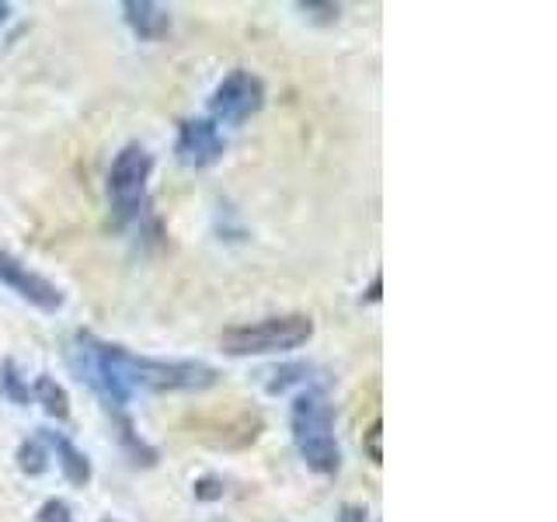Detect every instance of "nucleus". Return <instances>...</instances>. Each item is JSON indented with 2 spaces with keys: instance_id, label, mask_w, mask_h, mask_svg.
I'll return each instance as SVG.
<instances>
[{
  "instance_id": "8",
  "label": "nucleus",
  "mask_w": 557,
  "mask_h": 522,
  "mask_svg": "<svg viewBox=\"0 0 557 522\" xmlns=\"http://www.w3.org/2000/svg\"><path fill=\"white\" fill-rule=\"evenodd\" d=\"M122 17H126L136 39L144 42H157L171 32V11L164 4H153V0H126L122 4Z\"/></svg>"
},
{
  "instance_id": "6",
  "label": "nucleus",
  "mask_w": 557,
  "mask_h": 522,
  "mask_svg": "<svg viewBox=\"0 0 557 522\" xmlns=\"http://www.w3.org/2000/svg\"><path fill=\"white\" fill-rule=\"evenodd\" d=\"M0 283H4L8 289H14L25 303L39 307L42 313H57L66 300L57 283H49L46 275L32 272L28 265H22V261L8 251H0Z\"/></svg>"
},
{
  "instance_id": "10",
  "label": "nucleus",
  "mask_w": 557,
  "mask_h": 522,
  "mask_svg": "<svg viewBox=\"0 0 557 522\" xmlns=\"http://www.w3.org/2000/svg\"><path fill=\"white\" fill-rule=\"evenodd\" d=\"M32 397L39 400L42 411H46L49 418H57V422H66V418H70V394H66L63 383H57L52 376H46V373H42V376H35Z\"/></svg>"
},
{
  "instance_id": "20",
  "label": "nucleus",
  "mask_w": 557,
  "mask_h": 522,
  "mask_svg": "<svg viewBox=\"0 0 557 522\" xmlns=\"http://www.w3.org/2000/svg\"><path fill=\"white\" fill-rule=\"evenodd\" d=\"M380 275H373V283H370V289H366V300H370V303H376L380 300Z\"/></svg>"
},
{
  "instance_id": "21",
  "label": "nucleus",
  "mask_w": 557,
  "mask_h": 522,
  "mask_svg": "<svg viewBox=\"0 0 557 522\" xmlns=\"http://www.w3.org/2000/svg\"><path fill=\"white\" fill-rule=\"evenodd\" d=\"M8 14H11V4H4V0H0V25L8 22Z\"/></svg>"
},
{
  "instance_id": "22",
  "label": "nucleus",
  "mask_w": 557,
  "mask_h": 522,
  "mask_svg": "<svg viewBox=\"0 0 557 522\" xmlns=\"http://www.w3.org/2000/svg\"><path fill=\"white\" fill-rule=\"evenodd\" d=\"M101 522H119V519H112V515H109V519H101Z\"/></svg>"
},
{
  "instance_id": "4",
  "label": "nucleus",
  "mask_w": 557,
  "mask_h": 522,
  "mask_svg": "<svg viewBox=\"0 0 557 522\" xmlns=\"http://www.w3.org/2000/svg\"><path fill=\"white\" fill-rule=\"evenodd\" d=\"M153 171V157L147 147L129 144L115 153L109 167V202L119 223H129L139 216V206L147 199V182Z\"/></svg>"
},
{
  "instance_id": "11",
  "label": "nucleus",
  "mask_w": 557,
  "mask_h": 522,
  "mask_svg": "<svg viewBox=\"0 0 557 522\" xmlns=\"http://www.w3.org/2000/svg\"><path fill=\"white\" fill-rule=\"evenodd\" d=\"M14 460H17V470H22L25 477H42L49 470V452H46V443L39 439V435L17 446Z\"/></svg>"
},
{
  "instance_id": "5",
  "label": "nucleus",
  "mask_w": 557,
  "mask_h": 522,
  "mask_svg": "<svg viewBox=\"0 0 557 522\" xmlns=\"http://www.w3.org/2000/svg\"><path fill=\"white\" fill-rule=\"evenodd\" d=\"M265 104V84H261L251 70H234L220 80V87L209 98V119L223 122V126H244L251 115L261 112Z\"/></svg>"
},
{
  "instance_id": "15",
  "label": "nucleus",
  "mask_w": 557,
  "mask_h": 522,
  "mask_svg": "<svg viewBox=\"0 0 557 522\" xmlns=\"http://www.w3.org/2000/svg\"><path fill=\"white\" fill-rule=\"evenodd\" d=\"M362 446H366V460H370L373 467H380L383 463V422H380V418L370 428H366Z\"/></svg>"
},
{
  "instance_id": "14",
  "label": "nucleus",
  "mask_w": 557,
  "mask_h": 522,
  "mask_svg": "<svg viewBox=\"0 0 557 522\" xmlns=\"http://www.w3.org/2000/svg\"><path fill=\"white\" fill-rule=\"evenodd\" d=\"M275 380H269V394H283L293 383H304L307 380V365L304 362H293V365H283V370L272 373Z\"/></svg>"
},
{
  "instance_id": "2",
  "label": "nucleus",
  "mask_w": 557,
  "mask_h": 522,
  "mask_svg": "<svg viewBox=\"0 0 557 522\" xmlns=\"http://www.w3.org/2000/svg\"><path fill=\"white\" fill-rule=\"evenodd\" d=\"M289 432L300 460L321 477H335L342 470V449L335 439V414L318 390H307L289 408Z\"/></svg>"
},
{
  "instance_id": "16",
  "label": "nucleus",
  "mask_w": 557,
  "mask_h": 522,
  "mask_svg": "<svg viewBox=\"0 0 557 522\" xmlns=\"http://www.w3.org/2000/svg\"><path fill=\"white\" fill-rule=\"evenodd\" d=\"M35 522H74V512H70V505L63 498H49V501H42Z\"/></svg>"
},
{
  "instance_id": "17",
  "label": "nucleus",
  "mask_w": 557,
  "mask_h": 522,
  "mask_svg": "<svg viewBox=\"0 0 557 522\" xmlns=\"http://www.w3.org/2000/svg\"><path fill=\"white\" fill-rule=\"evenodd\" d=\"M191 492H196V498H199V501H220L226 487H223V481H220V477L206 474V477H199L196 484H191Z\"/></svg>"
},
{
  "instance_id": "13",
  "label": "nucleus",
  "mask_w": 557,
  "mask_h": 522,
  "mask_svg": "<svg viewBox=\"0 0 557 522\" xmlns=\"http://www.w3.org/2000/svg\"><path fill=\"white\" fill-rule=\"evenodd\" d=\"M0 394H4L8 400H14V405H22V408L32 400V390H28V383L22 380V373H17L14 359L0 362Z\"/></svg>"
},
{
  "instance_id": "3",
  "label": "nucleus",
  "mask_w": 557,
  "mask_h": 522,
  "mask_svg": "<svg viewBox=\"0 0 557 522\" xmlns=\"http://www.w3.org/2000/svg\"><path fill=\"white\" fill-rule=\"evenodd\" d=\"M313 338L310 313H283V318H265L255 324L226 327L220 335V348L234 359L248 356H283L293 348H304Z\"/></svg>"
},
{
  "instance_id": "7",
  "label": "nucleus",
  "mask_w": 557,
  "mask_h": 522,
  "mask_svg": "<svg viewBox=\"0 0 557 522\" xmlns=\"http://www.w3.org/2000/svg\"><path fill=\"white\" fill-rule=\"evenodd\" d=\"M226 150V139L220 133V126L213 119H185L178 129V144H174V153L185 167H213Z\"/></svg>"
},
{
  "instance_id": "12",
  "label": "nucleus",
  "mask_w": 557,
  "mask_h": 522,
  "mask_svg": "<svg viewBox=\"0 0 557 522\" xmlns=\"http://www.w3.org/2000/svg\"><path fill=\"white\" fill-rule=\"evenodd\" d=\"M119 439H122V449H126V457H129L136 467H153V463H157V449L139 439L129 418H119Z\"/></svg>"
},
{
  "instance_id": "18",
  "label": "nucleus",
  "mask_w": 557,
  "mask_h": 522,
  "mask_svg": "<svg viewBox=\"0 0 557 522\" xmlns=\"http://www.w3.org/2000/svg\"><path fill=\"white\" fill-rule=\"evenodd\" d=\"M304 14H310L313 22H335V17L342 14L338 4H313V0H304V4H296Z\"/></svg>"
},
{
  "instance_id": "1",
  "label": "nucleus",
  "mask_w": 557,
  "mask_h": 522,
  "mask_svg": "<svg viewBox=\"0 0 557 522\" xmlns=\"http://www.w3.org/2000/svg\"><path fill=\"white\" fill-rule=\"evenodd\" d=\"M66 359L74 365L77 380L87 383V387L104 400V408H115V411L126 408L136 390H153V394L188 390L191 394V390L216 387V380H220V373L206 362L136 356L122 345L98 341L95 335H87V331H77L74 335Z\"/></svg>"
},
{
  "instance_id": "9",
  "label": "nucleus",
  "mask_w": 557,
  "mask_h": 522,
  "mask_svg": "<svg viewBox=\"0 0 557 522\" xmlns=\"http://www.w3.org/2000/svg\"><path fill=\"white\" fill-rule=\"evenodd\" d=\"M39 439L57 452V460H60V470H63V477L74 484V487H87L95 477V470H91V460L84 457V452L66 439V435L60 432H49V428H39Z\"/></svg>"
},
{
  "instance_id": "19",
  "label": "nucleus",
  "mask_w": 557,
  "mask_h": 522,
  "mask_svg": "<svg viewBox=\"0 0 557 522\" xmlns=\"http://www.w3.org/2000/svg\"><path fill=\"white\" fill-rule=\"evenodd\" d=\"M338 522H373V519H370V509H366V505L345 501L338 509Z\"/></svg>"
}]
</instances>
